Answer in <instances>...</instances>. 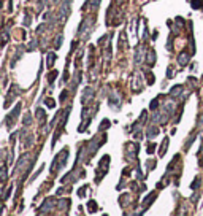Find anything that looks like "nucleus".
<instances>
[{
    "label": "nucleus",
    "instance_id": "nucleus-1",
    "mask_svg": "<svg viewBox=\"0 0 203 216\" xmlns=\"http://www.w3.org/2000/svg\"><path fill=\"white\" fill-rule=\"evenodd\" d=\"M67 154H68V151L65 149V151H62V153L59 154L56 159H54V162H53V170H54V172H57L61 167L65 165V162H67Z\"/></svg>",
    "mask_w": 203,
    "mask_h": 216
},
{
    "label": "nucleus",
    "instance_id": "nucleus-2",
    "mask_svg": "<svg viewBox=\"0 0 203 216\" xmlns=\"http://www.w3.org/2000/svg\"><path fill=\"white\" fill-rule=\"evenodd\" d=\"M189 57H191V56H187L186 53H183L181 56L178 57V64H179V65H186V64L189 62Z\"/></svg>",
    "mask_w": 203,
    "mask_h": 216
},
{
    "label": "nucleus",
    "instance_id": "nucleus-3",
    "mask_svg": "<svg viewBox=\"0 0 203 216\" xmlns=\"http://www.w3.org/2000/svg\"><path fill=\"white\" fill-rule=\"evenodd\" d=\"M110 103H111V107L114 108V105L119 108V99L118 97H114V95H111V99H110Z\"/></svg>",
    "mask_w": 203,
    "mask_h": 216
},
{
    "label": "nucleus",
    "instance_id": "nucleus-4",
    "mask_svg": "<svg viewBox=\"0 0 203 216\" xmlns=\"http://www.w3.org/2000/svg\"><path fill=\"white\" fill-rule=\"evenodd\" d=\"M37 116H40V121H41V122L45 121V111H43V110H41V108H38V110H37Z\"/></svg>",
    "mask_w": 203,
    "mask_h": 216
},
{
    "label": "nucleus",
    "instance_id": "nucleus-5",
    "mask_svg": "<svg viewBox=\"0 0 203 216\" xmlns=\"http://www.w3.org/2000/svg\"><path fill=\"white\" fill-rule=\"evenodd\" d=\"M181 91H183L181 86H176V88H173V89H172V95H178L179 92H181Z\"/></svg>",
    "mask_w": 203,
    "mask_h": 216
},
{
    "label": "nucleus",
    "instance_id": "nucleus-6",
    "mask_svg": "<svg viewBox=\"0 0 203 216\" xmlns=\"http://www.w3.org/2000/svg\"><path fill=\"white\" fill-rule=\"evenodd\" d=\"M156 54H154V51H152V53H149V54H148V62H154L156 61Z\"/></svg>",
    "mask_w": 203,
    "mask_h": 216
},
{
    "label": "nucleus",
    "instance_id": "nucleus-7",
    "mask_svg": "<svg viewBox=\"0 0 203 216\" xmlns=\"http://www.w3.org/2000/svg\"><path fill=\"white\" fill-rule=\"evenodd\" d=\"M45 102H46V105H48L49 108H53V107H54V100H53V99H46Z\"/></svg>",
    "mask_w": 203,
    "mask_h": 216
},
{
    "label": "nucleus",
    "instance_id": "nucleus-8",
    "mask_svg": "<svg viewBox=\"0 0 203 216\" xmlns=\"http://www.w3.org/2000/svg\"><path fill=\"white\" fill-rule=\"evenodd\" d=\"M54 59H56V57H54V54H49V57H48V64H49V67H51V65H53V62H54Z\"/></svg>",
    "mask_w": 203,
    "mask_h": 216
},
{
    "label": "nucleus",
    "instance_id": "nucleus-9",
    "mask_svg": "<svg viewBox=\"0 0 203 216\" xmlns=\"http://www.w3.org/2000/svg\"><path fill=\"white\" fill-rule=\"evenodd\" d=\"M202 122H203V116H202Z\"/></svg>",
    "mask_w": 203,
    "mask_h": 216
}]
</instances>
